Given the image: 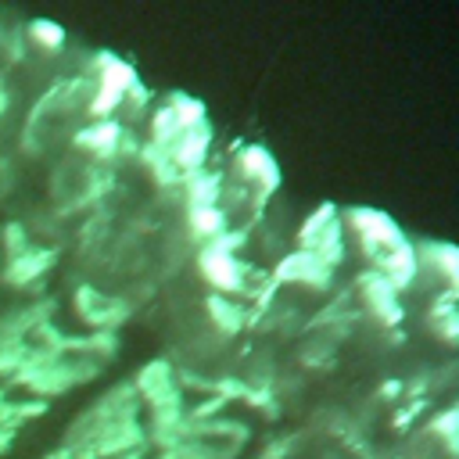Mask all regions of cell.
Instances as JSON below:
<instances>
[{
    "label": "cell",
    "instance_id": "obj_20",
    "mask_svg": "<svg viewBox=\"0 0 459 459\" xmlns=\"http://www.w3.org/2000/svg\"><path fill=\"white\" fill-rule=\"evenodd\" d=\"M43 459H72V455H68V452H65V448H61V445H57V448H54V452H47V455H43Z\"/></svg>",
    "mask_w": 459,
    "mask_h": 459
},
{
    "label": "cell",
    "instance_id": "obj_4",
    "mask_svg": "<svg viewBox=\"0 0 459 459\" xmlns=\"http://www.w3.org/2000/svg\"><path fill=\"white\" fill-rule=\"evenodd\" d=\"M65 341V330L54 319L50 301L25 305L0 319V380H11L18 373H29L43 366Z\"/></svg>",
    "mask_w": 459,
    "mask_h": 459
},
{
    "label": "cell",
    "instance_id": "obj_2",
    "mask_svg": "<svg viewBox=\"0 0 459 459\" xmlns=\"http://www.w3.org/2000/svg\"><path fill=\"white\" fill-rule=\"evenodd\" d=\"M344 215V233L348 244L359 251V258L366 262V273L387 280L394 290H409L420 280L416 269V244L409 240V233L380 208H341Z\"/></svg>",
    "mask_w": 459,
    "mask_h": 459
},
{
    "label": "cell",
    "instance_id": "obj_7",
    "mask_svg": "<svg viewBox=\"0 0 459 459\" xmlns=\"http://www.w3.org/2000/svg\"><path fill=\"white\" fill-rule=\"evenodd\" d=\"M68 151L79 154V158H86V161H97V165L115 169L122 158H129V154L140 151V140L118 118H86L68 136Z\"/></svg>",
    "mask_w": 459,
    "mask_h": 459
},
{
    "label": "cell",
    "instance_id": "obj_18",
    "mask_svg": "<svg viewBox=\"0 0 459 459\" xmlns=\"http://www.w3.org/2000/svg\"><path fill=\"white\" fill-rule=\"evenodd\" d=\"M319 459H380V452L366 434H348V437L330 441Z\"/></svg>",
    "mask_w": 459,
    "mask_h": 459
},
{
    "label": "cell",
    "instance_id": "obj_13",
    "mask_svg": "<svg viewBox=\"0 0 459 459\" xmlns=\"http://www.w3.org/2000/svg\"><path fill=\"white\" fill-rule=\"evenodd\" d=\"M416 269L420 276L437 280V290H459V251L448 240L416 244Z\"/></svg>",
    "mask_w": 459,
    "mask_h": 459
},
{
    "label": "cell",
    "instance_id": "obj_5",
    "mask_svg": "<svg viewBox=\"0 0 459 459\" xmlns=\"http://www.w3.org/2000/svg\"><path fill=\"white\" fill-rule=\"evenodd\" d=\"M251 445V427L230 412L212 420L183 423L165 445H158V459H240Z\"/></svg>",
    "mask_w": 459,
    "mask_h": 459
},
{
    "label": "cell",
    "instance_id": "obj_16",
    "mask_svg": "<svg viewBox=\"0 0 459 459\" xmlns=\"http://www.w3.org/2000/svg\"><path fill=\"white\" fill-rule=\"evenodd\" d=\"M420 434L445 455V459H455L459 452V409L455 405H441V409H430Z\"/></svg>",
    "mask_w": 459,
    "mask_h": 459
},
{
    "label": "cell",
    "instance_id": "obj_12",
    "mask_svg": "<svg viewBox=\"0 0 459 459\" xmlns=\"http://www.w3.org/2000/svg\"><path fill=\"white\" fill-rule=\"evenodd\" d=\"M50 405L36 394H29L25 387H18L14 380L0 384V455L14 445V437L22 434V427L36 416H43Z\"/></svg>",
    "mask_w": 459,
    "mask_h": 459
},
{
    "label": "cell",
    "instance_id": "obj_6",
    "mask_svg": "<svg viewBox=\"0 0 459 459\" xmlns=\"http://www.w3.org/2000/svg\"><path fill=\"white\" fill-rule=\"evenodd\" d=\"M111 186H115V169L86 161L72 151L57 158L50 172V201L57 212H90L111 194Z\"/></svg>",
    "mask_w": 459,
    "mask_h": 459
},
{
    "label": "cell",
    "instance_id": "obj_8",
    "mask_svg": "<svg viewBox=\"0 0 459 459\" xmlns=\"http://www.w3.org/2000/svg\"><path fill=\"white\" fill-rule=\"evenodd\" d=\"M294 247L312 255V258H319V262H326V265H333V269H341V262L348 255V233H344L341 208L333 201H323L319 208H312L301 219L298 233H294Z\"/></svg>",
    "mask_w": 459,
    "mask_h": 459
},
{
    "label": "cell",
    "instance_id": "obj_9",
    "mask_svg": "<svg viewBox=\"0 0 459 459\" xmlns=\"http://www.w3.org/2000/svg\"><path fill=\"white\" fill-rule=\"evenodd\" d=\"M72 316L82 323V333H115L133 316V301L122 290L79 283L72 290Z\"/></svg>",
    "mask_w": 459,
    "mask_h": 459
},
{
    "label": "cell",
    "instance_id": "obj_15",
    "mask_svg": "<svg viewBox=\"0 0 459 459\" xmlns=\"http://www.w3.org/2000/svg\"><path fill=\"white\" fill-rule=\"evenodd\" d=\"M427 330L452 348L459 341V290H437L427 305Z\"/></svg>",
    "mask_w": 459,
    "mask_h": 459
},
{
    "label": "cell",
    "instance_id": "obj_19",
    "mask_svg": "<svg viewBox=\"0 0 459 459\" xmlns=\"http://www.w3.org/2000/svg\"><path fill=\"white\" fill-rule=\"evenodd\" d=\"M7 115V86H4V79H0V118Z\"/></svg>",
    "mask_w": 459,
    "mask_h": 459
},
{
    "label": "cell",
    "instance_id": "obj_14",
    "mask_svg": "<svg viewBox=\"0 0 459 459\" xmlns=\"http://www.w3.org/2000/svg\"><path fill=\"white\" fill-rule=\"evenodd\" d=\"M204 312H208V323H212L222 337H237V333H244V330H255V305H247L244 298L204 294Z\"/></svg>",
    "mask_w": 459,
    "mask_h": 459
},
{
    "label": "cell",
    "instance_id": "obj_3",
    "mask_svg": "<svg viewBox=\"0 0 459 459\" xmlns=\"http://www.w3.org/2000/svg\"><path fill=\"white\" fill-rule=\"evenodd\" d=\"M86 100H90L86 72L50 82L25 115V129H22L25 154H47L54 143L61 140L68 143V136L86 122Z\"/></svg>",
    "mask_w": 459,
    "mask_h": 459
},
{
    "label": "cell",
    "instance_id": "obj_11",
    "mask_svg": "<svg viewBox=\"0 0 459 459\" xmlns=\"http://www.w3.org/2000/svg\"><path fill=\"white\" fill-rule=\"evenodd\" d=\"M351 301L359 308V316H369L377 326L384 330H394L402 326L405 319V305H402V290H394L387 280L373 276V273H362L351 287Z\"/></svg>",
    "mask_w": 459,
    "mask_h": 459
},
{
    "label": "cell",
    "instance_id": "obj_17",
    "mask_svg": "<svg viewBox=\"0 0 459 459\" xmlns=\"http://www.w3.org/2000/svg\"><path fill=\"white\" fill-rule=\"evenodd\" d=\"M22 36H25V47L39 50V54H61L65 50V29L50 18H32L22 25Z\"/></svg>",
    "mask_w": 459,
    "mask_h": 459
},
{
    "label": "cell",
    "instance_id": "obj_1",
    "mask_svg": "<svg viewBox=\"0 0 459 459\" xmlns=\"http://www.w3.org/2000/svg\"><path fill=\"white\" fill-rule=\"evenodd\" d=\"M61 448L72 459H126L147 452V420L129 380L97 394L68 423Z\"/></svg>",
    "mask_w": 459,
    "mask_h": 459
},
{
    "label": "cell",
    "instance_id": "obj_10",
    "mask_svg": "<svg viewBox=\"0 0 459 459\" xmlns=\"http://www.w3.org/2000/svg\"><path fill=\"white\" fill-rule=\"evenodd\" d=\"M269 280L276 290H308V294H330L333 290V280H337V269L290 247L283 251L273 269H269Z\"/></svg>",
    "mask_w": 459,
    "mask_h": 459
}]
</instances>
